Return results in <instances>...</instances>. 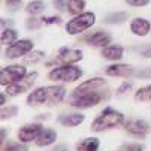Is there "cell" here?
Here are the masks:
<instances>
[{"instance_id": "cell-1", "label": "cell", "mask_w": 151, "mask_h": 151, "mask_svg": "<svg viewBox=\"0 0 151 151\" xmlns=\"http://www.w3.org/2000/svg\"><path fill=\"white\" fill-rule=\"evenodd\" d=\"M124 123V115L120 111H115L112 108H105L100 115L91 123V130L99 133L103 130H109Z\"/></svg>"}, {"instance_id": "cell-2", "label": "cell", "mask_w": 151, "mask_h": 151, "mask_svg": "<svg viewBox=\"0 0 151 151\" xmlns=\"http://www.w3.org/2000/svg\"><path fill=\"white\" fill-rule=\"evenodd\" d=\"M96 23V15L94 12H82L79 15H75V18H72L70 21H68L66 24V32L68 35H79L85 30H88L91 26H94Z\"/></svg>"}, {"instance_id": "cell-3", "label": "cell", "mask_w": 151, "mask_h": 151, "mask_svg": "<svg viewBox=\"0 0 151 151\" xmlns=\"http://www.w3.org/2000/svg\"><path fill=\"white\" fill-rule=\"evenodd\" d=\"M82 76V70L73 64H63L48 73L50 81H60V82H73Z\"/></svg>"}, {"instance_id": "cell-4", "label": "cell", "mask_w": 151, "mask_h": 151, "mask_svg": "<svg viewBox=\"0 0 151 151\" xmlns=\"http://www.w3.org/2000/svg\"><path fill=\"white\" fill-rule=\"evenodd\" d=\"M108 97V93H93V94H75L72 93L69 97V105L78 109H87V108L96 106L103 99Z\"/></svg>"}, {"instance_id": "cell-5", "label": "cell", "mask_w": 151, "mask_h": 151, "mask_svg": "<svg viewBox=\"0 0 151 151\" xmlns=\"http://www.w3.org/2000/svg\"><path fill=\"white\" fill-rule=\"evenodd\" d=\"M108 82L103 78H91L81 82L73 90L75 94H93V93H108Z\"/></svg>"}, {"instance_id": "cell-6", "label": "cell", "mask_w": 151, "mask_h": 151, "mask_svg": "<svg viewBox=\"0 0 151 151\" xmlns=\"http://www.w3.org/2000/svg\"><path fill=\"white\" fill-rule=\"evenodd\" d=\"M27 75V69L19 64H11L2 69L0 72V84L2 85H9L14 82H19L21 79H24Z\"/></svg>"}, {"instance_id": "cell-7", "label": "cell", "mask_w": 151, "mask_h": 151, "mask_svg": "<svg viewBox=\"0 0 151 151\" xmlns=\"http://www.w3.org/2000/svg\"><path fill=\"white\" fill-rule=\"evenodd\" d=\"M33 51V42L30 39H19L14 42L12 45H9L5 51V55L11 60H17L19 57H24L29 52Z\"/></svg>"}, {"instance_id": "cell-8", "label": "cell", "mask_w": 151, "mask_h": 151, "mask_svg": "<svg viewBox=\"0 0 151 151\" xmlns=\"http://www.w3.org/2000/svg\"><path fill=\"white\" fill-rule=\"evenodd\" d=\"M124 126V130L132 135L135 138H144L148 133H151V126L144 121V120H138V118H132V120H127L123 123Z\"/></svg>"}, {"instance_id": "cell-9", "label": "cell", "mask_w": 151, "mask_h": 151, "mask_svg": "<svg viewBox=\"0 0 151 151\" xmlns=\"http://www.w3.org/2000/svg\"><path fill=\"white\" fill-rule=\"evenodd\" d=\"M42 130H44V127L37 123L26 124L18 130V139H19V142H24V144L36 142V139L40 136Z\"/></svg>"}, {"instance_id": "cell-10", "label": "cell", "mask_w": 151, "mask_h": 151, "mask_svg": "<svg viewBox=\"0 0 151 151\" xmlns=\"http://www.w3.org/2000/svg\"><path fill=\"white\" fill-rule=\"evenodd\" d=\"M82 51L81 50H70V48H61L58 51V57L52 63H63V64H73L76 61L82 60Z\"/></svg>"}, {"instance_id": "cell-11", "label": "cell", "mask_w": 151, "mask_h": 151, "mask_svg": "<svg viewBox=\"0 0 151 151\" xmlns=\"http://www.w3.org/2000/svg\"><path fill=\"white\" fill-rule=\"evenodd\" d=\"M111 40H112V36L109 33H106V32H102V30H97V32L84 37V42H87L88 45L102 47V48L108 47V44H111Z\"/></svg>"}, {"instance_id": "cell-12", "label": "cell", "mask_w": 151, "mask_h": 151, "mask_svg": "<svg viewBox=\"0 0 151 151\" xmlns=\"http://www.w3.org/2000/svg\"><path fill=\"white\" fill-rule=\"evenodd\" d=\"M106 75L108 76H120V78H130L132 75H135V70L130 64L115 63V64H111V66L106 68Z\"/></svg>"}, {"instance_id": "cell-13", "label": "cell", "mask_w": 151, "mask_h": 151, "mask_svg": "<svg viewBox=\"0 0 151 151\" xmlns=\"http://www.w3.org/2000/svg\"><path fill=\"white\" fill-rule=\"evenodd\" d=\"M29 106H40V105H47L48 103V90L47 87H39L35 88L26 99Z\"/></svg>"}, {"instance_id": "cell-14", "label": "cell", "mask_w": 151, "mask_h": 151, "mask_svg": "<svg viewBox=\"0 0 151 151\" xmlns=\"http://www.w3.org/2000/svg\"><path fill=\"white\" fill-rule=\"evenodd\" d=\"M151 30V24L150 21L145 19V18H133L130 21V32L135 35V36H139V37H144L150 33Z\"/></svg>"}, {"instance_id": "cell-15", "label": "cell", "mask_w": 151, "mask_h": 151, "mask_svg": "<svg viewBox=\"0 0 151 151\" xmlns=\"http://www.w3.org/2000/svg\"><path fill=\"white\" fill-rule=\"evenodd\" d=\"M47 90H48V103L47 105H50V106L60 103L64 99V96H66V88L63 85H50V87H47Z\"/></svg>"}, {"instance_id": "cell-16", "label": "cell", "mask_w": 151, "mask_h": 151, "mask_svg": "<svg viewBox=\"0 0 151 151\" xmlns=\"http://www.w3.org/2000/svg\"><path fill=\"white\" fill-rule=\"evenodd\" d=\"M123 54H124V50H123V47H120V45H108V47H105V48L102 50L103 58L111 60V61L121 60Z\"/></svg>"}, {"instance_id": "cell-17", "label": "cell", "mask_w": 151, "mask_h": 151, "mask_svg": "<svg viewBox=\"0 0 151 151\" xmlns=\"http://www.w3.org/2000/svg\"><path fill=\"white\" fill-rule=\"evenodd\" d=\"M57 139V133L52 129H44L40 133V136L36 139V145L37 147H48L51 144H54Z\"/></svg>"}, {"instance_id": "cell-18", "label": "cell", "mask_w": 151, "mask_h": 151, "mask_svg": "<svg viewBox=\"0 0 151 151\" xmlns=\"http://www.w3.org/2000/svg\"><path fill=\"white\" fill-rule=\"evenodd\" d=\"M84 120H85V115H82V114H69V115H61V117H58V123L63 124V126H66V127L79 126Z\"/></svg>"}, {"instance_id": "cell-19", "label": "cell", "mask_w": 151, "mask_h": 151, "mask_svg": "<svg viewBox=\"0 0 151 151\" xmlns=\"http://www.w3.org/2000/svg\"><path fill=\"white\" fill-rule=\"evenodd\" d=\"M100 142L97 138H85L76 145L78 151H99Z\"/></svg>"}, {"instance_id": "cell-20", "label": "cell", "mask_w": 151, "mask_h": 151, "mask_svg": "<svg viewBox=\"0 0 151 151\" xmlns=\"http://www.w3.org/2000/svg\"><path fill=\"white\" fill-rule=\"evenodd\" d=\"M127 19V12H112L108 14L103 19L105 24H111V26H117V24H123Z\"/></svg>"}, {"instance_id": "cell-21", "label": "cell", "mask_w": 151, "mask_h": 151, "mask_svg": "<svg viewBox=\"0 0 151 151\" xmlns=\"http://www.w3.org/2000/svg\"><path fill=\"white\" fill-rule=\"evenodd\" d=\"M30 85L27 82H14V84H9L6 85V93L9 96H19L27 91V88Z\"/></svg>"}, {"instance_id": "cell-22", "label": "cell", "mask_w": 151, "mask_h": 151, "mask_svg": "<svg viewBox=\"0 0 151 151\" xmlns=\"http://www.w3.org/2000/svg\"><path fill=\"white\" fill-rule=\"evenodd\" d=\"M17 39H18V33H17V30H14V29H3V32H2V36H0V42H2L3 45H12L14 42H17Z\"/></svg>"}, {"instance_id": "cell-23", "label": "cell", "mask_w": 151, "mask_h": 151, "mask_svg": "<svg viewBox=\"0 0 151 151\" xmlns=\"http://www.w3.org/2000/svg\"><path fill=\"white\" fill-rule=\"evenodd\" d=\"M85 0H68V12L72 15H79L84 12Z\"/></svg>"}, {"instance_id": "cell-24", "label": "cell", "mask_w": 151, "mask_h": 151, "mask_svg": "<svg viewBox=\"0 0 151 151\" xmlns=\"http://www.w3.org/2000/svg\"><path fill=\"white\" fill-rule=\"evenodd\" d=\"M133 99L136 102H151V85H145V87H141L139 90L135 91Z\"/></svg>"}, {"instance_id": "cell-25", "label": "cell", "mask_w": 151, "mask_h": 151, "mask_svg": "<svg viewBox=\"0 0 151 151\" xmlns=\"http://www.w3.org/2000/svg\"><path fill=\"white\" fill-rule=\"evenodd\" d=\"M44 11H45V3L42 0H33L26 6V12L30 15H37V14H42Z\"/></svg>"}, {"instance_id": "cell-26", "label": "cell", "mask_w": 151, "mask_h": 151, "mask_svg": "<svg viewBox=\"0 0 151 151\" xmlns=\"http://www.w3.org/2000/svg\"><path fill=\"white\" fill-rule=\"evenodd\" d=\"M133 52H138L139 55L145 57V58H151V44H144V45H136L132 47Z\"/></svg>"}, {"instance_id": "cell-27", "label": "cell", "mask_w": 151, "mask_h": 151, "mask_svg": "<svg viewBox=\"0 0 151 151\" xmlns=\"http://www.w3.org/2000/svg\"><path fill=\"white\" fill-rule=\"evenodd\" d=\"M45 57V54L42 52V51H32V52H29L27 55H24V63L26 64H33V63H37V61H40L42 58Z\"/></svg>"}, {"instance_id": "cell-28", "label": "cell", "mask_w": 151, "mask_h": 151, "mask_svg": "<svg viewBox=\"0 0 151 151\" xmlns=\"http://www.w3.org/2000/svg\"><path fill=\"white\" fill-rule=\"evenodd\" d=\"M2 151H29V147L24 142H8Z\"/></svg>"}, {"instance_id": "cell-29", "label": "cell", "mask_w": 151, "mask_h": 151, "mask_svg": "<svg viewBox=\"0 0 151 151\" xmlns=\"http://www.w3.org/2000/svg\"><path fill=\"white\" fill-rule=\"evenodd\" d=\"M18 114V108L17 106H3L2 111H0V117H2V120H6V118H12Z\"/></svg>"}, {"instance_id": "cell-30", "label": "cell", "mask_w": 151, "mask_h": 151, "mask_svg": "<svg viewBox=\"0 0 151 151\" xmlns=\"http://www.w3.org/2000/svg\"><path fill=\"white\" fill-rule=\"evenodd\" d=\"M42 24V18H33V17H30L27 21H26V27H27V30H36V29H39Z\"/></svg>"}, {"instance_id": "cell-31", "label": "cell", "mask_w": 151, "mask_h": 151, "mask_svg": "<svg viewBox=\"0 0 151 151\" xmlns=\"http://www.w3.org/2000/svg\"><path fill=\"white\" fill-rule=\"evenodd\" d=\"M120 151H144V145L141 144H123Z\"/></svg>"}, {"instance_id": "cell-32", "label": "cell", "mask_w": 151, "mask_h": 151, "mask_svg": "<svg viewBox=\"0 0 151 151\" xmlns=\"http://www.w3.org/2000/svg\"><path fill=\"white\" fill-rule=\"evenodd\" d=\"M42 23L44 24H61V17H45L42 18Z\"/></svg>"}, {"instance_id": "cell-33", "label": "cell", "mask_w": 151, "mask_h": 151, "mask_svg": "<svg viewBox=\"0 0 151 151\" xmlns=\"http://www.w3.org/2000/svg\"><path fill=\"white\" fill-rule=\"evenodd\" d=\"M132 87H133V84L126 81V82H123V84L120 85V87H118L117 93H118V94H126L127 91H130V90H132Z\"/></svg>"}, {"instance_id": "cell-34", "label": "cell", "mask_w": 151, "mask_h": 151, "mask_svg": "<svg viewBox=\"0 0 151 151\" xmlns=\"http://www.w3.org/2000/svg\"><path fill=\"white\" fill-rule=\"evenodd\" d=\"M126 3L130 6H135V8H142L150 3V0H126Z\"/></svg>"}, {"instance_id": "cell-35", "label": "cell", "mask_w": 151, "mask_h": 151, "mask_svg": "<svg viewBox=\"0 0 151 151\" xmlns=\"http://www.w3.org/2000/svg\"><path fill=\"white\" fill-rule=\"evenodd\" d=\"M52 3H54V8L57 11H60V12H63L64 9L68 8V2H66V0H54Z\"/></svg>"}, {"instance_id": "cell-36", "label": "cell", "mask_w": 151, "mask_h": 151, "mask_svg": "<svg viewBox=\"0 0 151 151\" xmlns=\"http://www.w3.org/2000/svg\"><path fill=\"white\" fill-rule=\"evenodd\" d=\"M135 75H136L138 78H151V69H150V68H145V69L136 72Z\"/></svg>"}, {"instance_id": "cell-37", "label": "cell", "mask_w": 151, "mask_h": 151, "mask_svg": "<svg viewBox=\"0 0 151 151\" xmlns=\"http://www.w3.org/2000/svg\"><path fill=\"white\" fill-rule=\"evenodd\" d=\"M23 0H6V5H9V6H14V9H15V6L17 5H19Z\"/></svg>"}, {"instance_id": "cell-38", "label": "cell", "mask_w": 151, "mask_h": 151, "mask_svg": "<svg viewBox=\"0 0 151 151\" xmlns=\"http://www.w3.org/2000/svg\"><path fill=\"white\" fill-rule=\"evenodd\" d=\"M51 151H68V147H66V145H61V144H60V145H55V147H54V148H52Z\"/></svg>"}, {"instance_id": "cell-39", "label": "cell", "mask_w": 151, "mask_h": 151, "mask_svg": "<svg viewBox=\"0 0 151 151\" xmlns=\"http://www.w3.org/2000/svg\"><path fill=\"white\" fill-rule=\"evenodd\" d=\"M0 103H2V105H5V103H6V91H5V93H2V96H0Z\"/></svg>"}, {"instance_id": "cell-40", "label": "cell", "mask_w": 151, "mask_h": 151, "mask_svg": "<svg viewBox=\"0 0 151 151\" xmlns=\"http://www.w3.org/2000/svg\"><path fill=\"white\" fill-rule=\"evenodd\" d=\"M5 139H6V130L2 129V144H5Z\"/></svg>"}]
</instances>
